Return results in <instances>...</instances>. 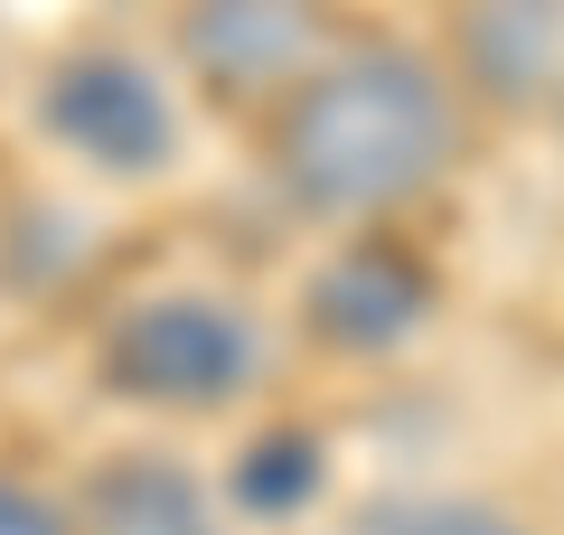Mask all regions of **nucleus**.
<instances>
[{"label": "nucleus", "instance_id": "1", "mask_svg": "<svg viewBox=\"0 0 564 535\" xmlns=\"http://www.w3.org/2000/svg\"><path fill=\"white\" fill-rule=\"evenodd\" d=\"M462 160V95L423 47L358 39L273 113V178L302 217L386 226Z\"/></svg>", "mask_w": 564, "mask_h": 535}, {"label": "nucleus", "instance_id": "2", "mask_svg": "<svg viewBox=\"0 0 564 535\" xmlns=\"http://www.w3.org/2000/svg\"><path fill=\"white\" fill-rule=\"evenodd\" d=\"M104 385L151 414H226L263 376V329L226 292H141L113 310L95 348Z\"/></svg>", "mask_w": 564, "mask_h": 535}, {"label": "nucleus", "instance_id": "3", "mask_svg": "<svg viewBox=\"0 0 564 535\" xmlns=\"http://www.w3.org/2000/svg\"><path fill=\"white\" fill-rule=\"evenodd\" d=\"M39 132L95 178H161L180 160V103L151 57L76 47L39 76Z\"/></svg>", "mask_w": 564, "mask_h": 535}, {"label": "nucleus", "instance_id": "4", "mask_svg": "<svg viewBox=\"0 0 564 535\" xmlns=\"http://www.w3.org/2000/svg\"><path fill=\"white\" fill-rule=\"evenodd\" d=\"M339 57L321 0H180V66L236 113H282Z\"/></svg>", "mask_w": 564, "mask_h": 535}, {"label": "nucleus", "instance_id": "5", "mask_svg": "<svg viewBox=\"0 0 564 535\" xmlns=\"http://www.w3.org/2000/svg\"><path fill=\"white\" fill-rule=\"evenodd\" d=\"M311 329L348 357H386L433 319V263L395 236H348L339 254L311 273Z\"/></svg>", "mask_w": 564, "mask_h": 535}, {"label": "nucleus", "instance_id": "6", "mask_svg": "<svg viewBox=\"0 0 564 535\" xmlns=\"http://www.w3.org/2000/svg\"><path fill=\"white\" fill-rule=\"evenodd\" d=\"M66 507H76V535H226L217 489L170 451H113Z\"/></svg>", "mask_w": 564, "mask_h": 535}, {"label": "nucleus", "instance_id": "7", "mask_svg": "<svg viewBox=\"0 0 564 535\" xmlns=\"http://www.w3.org/2000/svg\"><path fill=\"white\" fill-rule=\"evenodd\" d=\"M564 66V0H470V76L536 95Z\"/></svg>", "mask_w": 564, "mask_h": 535}, {"label": "nucleus", "instance_id": "8", "mask_svg": "<svg viewBox=\"0 0 564 535\" xmlns=\"http://www.w3.org/2000/svg\"><path fill=\"white\" fill-rule=\"evenodd\" d=\"M311 489H321V441L311 433H263L245 441V460H226V498L245 516H292Z\"/></svg>", "mask_w": 564, "mask_h": 535}, {"label": "nucleus", "instance_id": "9", "mask_svg": "<svg viewBox=\"0 0 564 535\" xmlns=\"http://www.w3.org/2000/svg\"><path fill=\"white\" fill-rule=\"evenodd\" d=\"M358 535H527L499 498H470V489H404V498H377L358 516Z\"/></svg>", "mask_w": 564, "mask_h": 535}, {"label": "nucleus", "instance_id": "10", "mask_svg": "<svg viewBox=\"0 0 564 535\" xmlns=\"http://www.w3.org/2000/svg\"><path fill=\"white\" fill-rule=\"evenodd\" d=\"M0 535H76V507H66V498H47L39 479L0 470Z\"/></svg>", "mask_w": 564, "mask_h": 535}]
</instances>
